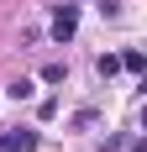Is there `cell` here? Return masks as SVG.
<instances>
[{
    "mask_svg": "<svg viewBox=\"0 0 147 152\" xmlns=\"http://www.w3.org/2000/svg\"><path fill=\"white\" fill-rule=\"evenodd\" d=\"M37 131L32 126H11V131H0V152H37Z\"/></svg>",
    "mask_w": 147,
    "mask_h": 152,
    "instance_id": "cell-1",
    "label": "cell"
},
{
    "mask_svg": "<svg viewBox=\"0 0 147 152\" xmlns=\"http://www.w3.org/2000/svg\"><path fill=\"white\" fill-rule=\"evenodd\" d=\"M74 31H79V11L63 0V5H58V16H53V37H58V42H68Z\"/></svg>",
    "mask_w": 147,
    "mask_h": 152,
    "instance_id": "cell-2",
    "label": "cell"
},
{
    "mask_svg": "<svg viewBox=\"0 0 147 152\" xmlns=\"http://www.w3.org/2000/svg\"><path fill=\"white\" fill-rule=\"evenodd\" d=\"M121 68H132V74H142V68H147V58H142V53H137V47H132V53L121 58Z\"/></svg>",
    "mask_w": 147,
    "mask_h": 152,
    "instance_id": "cell-3",
    "label": "cell"
},
{
    "mask_svg": "<svg viewBox=\"0 0 147 152\" xmlns=\"http://www.w3.org/2000/svg\"><path fill=\"white\" fill-rule=\"evenodd\" d=\"M5 94H11V100H26V94H32V79H16V84H11Z\"/></svg>",
    "mask_w": 147,
    "mask_h": 152,
    "instance_id": "cell-4",
    "label": "cell"
}]
</instances>
